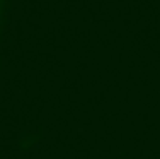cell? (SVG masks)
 Returning <instances> with one entry per match:
<instances>
[{
  "label": "cell",
  "instance_id": "6da1fadb",
  "mask_svg": "<svg viewBox=\"0 0 160 159\" xmlns=\"http://www.w3.org/2000/svg\"><path fill=\"white\" fill-rule=\"evenodd\" d=\"M0 159H160V0H9Z\"/></svg>",
  "mask_w": 160,
  "mask_h": 159
},
{
  "label": "cell",
  "instance_id": "7a4b0ae2",
  "mask_svg": "<svg viewBox=\"0 0 160 159\" xmlns=\"http://www.w3.org/2000/svg\"><path fill=\"white\" fill-rule=\"evenodd\" d=\"M7 3L9 0H0V31L3 26V19H5V12H7Z\"/></svg>",
  "mask_w": 160,
  "mask_h": 159
}]
</instances>
